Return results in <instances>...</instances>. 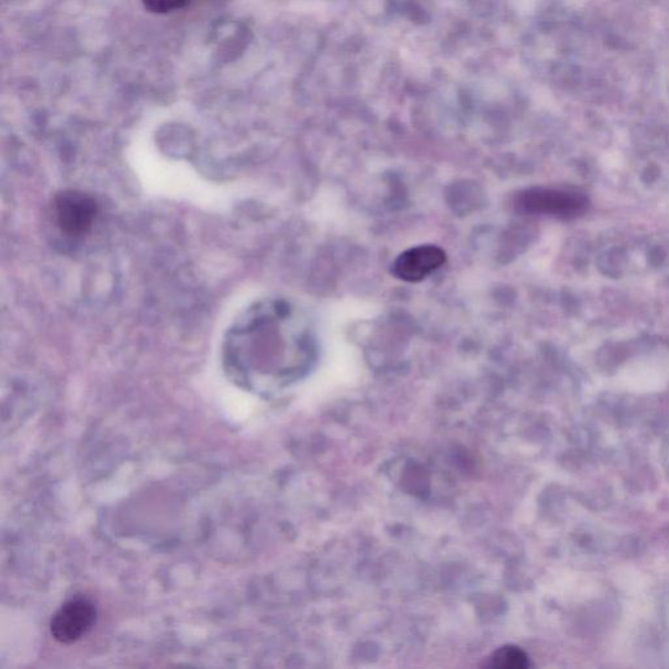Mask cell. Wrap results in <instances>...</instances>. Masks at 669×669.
I'll use <instances>...</instances> for the list:
<instances>
[{
    "label": "cell",
    "mask_w": 669,
    "mask_h": 669,
    "mask_svg": "<svg viewBox=\"0 0 669 669\" xmlns=\"http://www.w3.org/2000/svg\"><path fill=\"white\" fill-rule=\"evenodd\" d=\"M492 666L503 669H522L528 667V658L521 648L506 646L494 653Z\"/></svg>",
    "instance_id": "8992f818"
},
{
    "label": "cell",
    "mask_w": 669,
    "mask_h": 669,
    "mask_svg": "<svg viewBox=\"0 0 669 669\" xmlns=\"http://www.w3.org/2000/svg\"><path fill=\"white\" fill-rule=\"evenodd\" d=\"M190 0H143L144 7L154 13H170L183 9Z\"/></svg>",
    "instance_id": "52a82bcc"
},
{
    "label": "cell",
    "mask_w": 669,
    "mask_h": 669,
    "mask_svg": "<svg viewBox=\"0 0 669 669\" xmlns=\"http://www.w3.org/2000/svg\"><path fill=\"white\" fill-rule=\"evenodd\" d=\"M446 259V253L436 245L412 247L399 255L392 265V275L405 282H420L439 270Z\"/></svg>",
    "instance_id": "5b68a950"
},
{
    "label": "cell",
    "mask_w": 669,
    "mask_h": 669,
    "mask_svg": "<svg viewBox=\"0 0 669 669\" xmlns=\"http://www.w3.org/2000/svg\"><path fill=\"white\" fill-rule=\"evenodd\" d=\"M305 335L292 310L281 302H264L247 310L227 333L225 363L243 382L279 375L301 355Z\"/></svg>",
    "instance_id": "6da1fadb"
},
{
    "label": "cell",
    "mask_w": 669,
    "mask_h": 669,
    "mask_svg": "<svg viewBox=\"0 0 669 669\" xmlns=\"http://www.w3.org/2000/svg\"><path fill=\"white\" fill-rule=\"evenodd\" d=\"M55 223L67 236L80 237L91 231L98 216V204L86 192L62 191L54 200Z\"/></svg>",
    "instance_id": "7a4b0ae2"
},
{
    "label": "cell",
    "mask_w": 669,
    "mask_h": 669,
    "mask_svg": "<svg viewBox=\"0 0 669 669\" xmlns=\"http://www.w3.org/2000/svg\"><path fill=\"white\" fill-rule=\"evenodd\" d=\"M586 198L576 192L558 190H529L520 198L524 211L556 218H575L586 209Z\"/></svg>",
    "instance_id": "277c9868"
},
{
    "label": "cell",
    "mask_w": 669,
    "mask_h": 669,
    "mask_svg": "<svg viewBox=\"0 0 669 669\" xmlns=\"http://www.w3.org/2000/svg\"><path fill=\"white\" fill-rule=\"evenodd\" d=\"M96 618H98V611L88 599L75 598L68 600L52 620V636L60 644H74L92 629Z\"/></svg>",
    "instance_id": "3957f363"
}]
</instances>
